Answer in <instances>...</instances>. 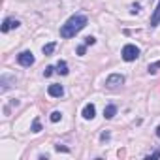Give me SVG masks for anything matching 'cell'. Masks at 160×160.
Instances as JSON below:
<instances>
[{
    "instance_id": "7c38bea8",
    "label": "cell",
    "mask_w": 160,
    "mask_h": 160,
    "mask_svg": "<svg viewBox=\"0 0 160 160\" xmlns=\"http://www.w3.org/2000/svg\"><path fill=\"white\" fill-rule=\"evenodd\" d=\"M30 130L34 132V134H38V132H42V124H40V119L36 117L34 121H32V126H30Z\"/></svg>"
},
{
    "instance_id": "ba28073f",
    "label": "cell",
    "mask_w": 160,
    "mask_h": 160,
    "mask_svg": "<svg viewBox=\"0 0 160 160\" xmlns=\"http://www.w3.org/2000/svg\"><path fill=\"white\" fill-rule=\"evenodd\" d=\"M160 25V2H158V6L154 8V13L151 15V27L154 28V27H158Z\"/></svg>"
},
{
    "instance_id": "5b68a950",
    "label": "cell",
    "mask_w": 160,
    "mask_h": 160,
    "mask_svg": "<svg viewBox=\"0 0 160 160\" xmlns=\"http://www.w3.org/2000/svg\"><path fill=\"white\" fill-rule=\"evenodd\" d=\"M19 27H21V23H19L17 19L8 17V19H4V23H2V27H0V30L6 34V32H10V30H13V28H19Z\"/></svg>"
},
{
    "instance_id": "9a60e30c",
    "label": "cell",
    "mask_w": 160,
    "mask_h": 160,
    "mask_svg": "<svg viewBox=\"0 0 160 160\" xmlns=\"http://www.w3.org/2000/svg\"><path fill=\"white\" fill-rule=\"evenodd\" d=\"M139 10H141V6H139V4H132V6H130V13H132V15L139 13Z\"/></svg>"
},
{
    "instance_id": "30bf717a",
    "label": "cell",
    "mask_w": 160,
    "mask_h": 160,
    "mask_svg": "<svg viewBox=\"0 0 160 160\" xmlns=\"http://www.w3.org/2000/svg\"><path fill=\"white\" fill-rule=\"evenodd\" d=\"M57 73L68 75V64H66V60H58V62H57Z\"/></svg>"
},
{
    "instance_id": "d6986e66",
    "label": "cell",
    "mask_w": 160,
    "mask_h": 160,
    "mask_svg": "<svg viewBox=\"0 0 160 160\" xmlns=\"http://www.w3.org/2000/svg\"><path fill=\"white\" fill-rule=\"evenodd\" d=\"M85 51H87V45H85V43L77 47V55H85Z\"/></svg>"
},
{
    "instance_id": "2e32d148",
    "label": "cell",
    "mask_w": 160,
    "mask_h": 160,
    "mask_svg": "<svg viewBox=\"0 0 160 160\" xmlns=\"http://www.w3.org/2000/svg\"><path fill=\"white\" fill-rule=\"evenodd\" d=\"M94 43H96V38H94V36H87V38H85V45H87V47H89V45H94Z\"/></svg>"
},
{
    "instance_id": "44dd1931",
    "label": "cell",
    "mask_w": 160,
    "mask_h": 160,
    "mask_svg": "<svg viewBox=\"0 0 160 160\" xmlns=\"http://www.w3.org/2000/svg\"><path fill=\"white\" fill-rule=\"evenodd\" d=\"M160 156V151H156V152H152V154H149L147 158H158Z\"/></svg>"
},
{
    "instance_id": "52a82bcc",
    "label": "cell",
    "mask_w": 160,
    "mask_h": 160,
    "mask_svg": "<svg viewBox=\"0 0 160 160\" xmlns=\"http://www.w3.org/2000/svg\"><path fill=\"white\" fill-rule=\"evenodd\" d=\"M83 119H87V121H92L94 119V115H96V108H94V104H87L85 108H83Z\"/></svg>"
},
{
    "instance_id": "8fae6325",
    "label": "cell",
    "mask_w": 160,
    "mask_h": 160,
    "mask_svg": "<svg viewBox=\"0 0 160 160\" xmlns=\"http://www.w3.org/2000/svg\"><path fill=\"white\" fill-rule=\"evenodd\" d=\"M55 47H57V43H55V42H51V43L43 45V47H42V51H43V55H45V57H49V55H53Z\"/></svg>"
},
{
    "instance_id": "6da1fadb",
    "label": "cell",
    "mask_w": 160,
    "mask_h": 160,
    "mask_svg": "<svg viewBox=\"0 0 160 160\" xmlns=\"http://www.w3.org/2000/svg\"><path fill=\"white\" fill-rule=\"evenodd\" d=\"M85 27H87V15L75 13V15H72V17L60 27V36H62V38H73L77 32H81Z\"/></svg>"
},
{
    "instance_id": "8992f818",
    "label": "cell",
    "mask_w": 160,
    "mask_h": 160,
    "mask_svg": "<svg viewBox=\"0 0 160 160\" xmlns=\"http://www.w3.org/2000/svg\"><path fill=\"white\" fill-rule=\"evenodd\" d=\"M47 92H49V96H53V98H60V96L64 94V87L58 85V83H53V85H49Z\"/></svg>"
},
{
    "instance_id": "4fadbf2b",
    "label": "cell",
    "mask_w": 160,
    "mask_h": 160,
    "mask_svg": "<svg viewBox=\"0 0 160 160\" xmlns=\"http://www.w3.org/2000/svg\"><path fill=\"white\" fill-rule=\"evenodd\" d=\"M158 70H160V60H156V62L149 64V68H147V72H149V73H156Z\"/></svg>"
},
{
    "instance_id": "277c9868",
    "label": "cell",
    "mask_w": 160,
    "mask_h": 160,
    "mask_svg": "<svg viewBox=\"0 0 160 160\" xmlns=\"http://www.w3.org/2000/svg\"><path fill=\"white\" fill-rule=\"evenodd\" d=\"M17 62H19L21 66H25V68L32 66V64H34V55H32V51H23V53H19V55H17Z\"/></svg>"
},
{
    "instance_id": "7402d4cb",
    "label": "cell",
    "mask_w": 160,
    "mask_h": 160,
    "mask_svg": "<svg viewBox=\"0 0 160 160\" xmlns=\"http://www.w3.org/2000/svg\"><path fill=\"white\" fill-rule=\"evenodd\" d=\"M156 136H158V138H160V124H158V126H156Z\"/></svg>"
},
{
    "instance_id": "3957f363",
    "label": "cell",
    "mask_w": 160,
    "mask_h": 160,
    "mask_svg": "<svg viewBox=\"0 0 160 160\" xmlns=\"http://www.w3.org/2000/svg\"><path fill=\"white\" fill-rule=\"evenodd\" d=\"M124 83V75L122 73H111V75H108V79H106V87L108 89H117V87H121Z\"/></svg>"
},
{
    "instance_id": "7a4b0ae2",
    "label": "cell",
    "mask_w": 160,
    "mask_h": 160,
    "mask_svg": "<svg viewBox=\"0 0 160 160\" xmlns=\"http://www.w3.org/2000/svg\"><path fill=\"white\" fill-rule=\"evenodd\" d=\"M122 60H126V62H134L138 57H139V49L136 47V45H132V43H126L124 47H122Z\"/></svg>"
},
{
    "instance_id": "ffe728a7",
    "label": "cell",
    "mask_w": 160,
    "mask_h": 160,
    "mask_svg": "<svg viewBox=\"0 0 160 160\" xmlns=\"http://www.w3.org/2000/svg\"><path fill=\"white\" fill-rule=\"evenodd\" d=\"M109 138H111V134H109V132H102V136H100V139H102V141H108Z\"/></svg>"
},
{
    "instance_id": "5bb4252c",
    "label": "cell",
    "mask_w": 160,
    "mask_h": 160,
    "mask_svg": "<svg viewBox=\"0 0 160 160\" xmlns=\"http://www.w3.org/2000/svg\"><path fill=\"white\" fill-rule=\"evenodd\" d=\"M60 119H62V113L60 111H53L51 113V122H58Z\"/></svg>"
},
{
    "instance_id": "ac0fdd59",
    "label": "cell",
    "mask_w": 160,
    "mask_h": 160,
    "mask_svg": "<svg viewBox=\"0 0 160 160\" xmlns=\"http://www.w3.org/2000/svg\"><path fill=\"white\" fill-rule=\"evenodd\" d=\"M55 149H57L58 152H60V151H62V152H70V149H68V147H64V145H60V143H58V145H57Z\"/></svg>"
},
{
    "instance_id": "e0dca14e",
    "label": "cell",
    "mask_w": 160,
    "mask_h": 160,
    "mask_svg": "<svg viewBox=\"0 0 160 160\" xmlns=\"http://www.w3.org/2000/svg\"><path fill=\"white\" fill-rule=\"evenodd\" d=\"M53 72H55V66H47V68L43 70V75H45V77H49Z\"/></svg>"
},
{
    "instance_id": "9c48e42d",
    "label": "cell",
    "mask_w": 160,
    "mask_h": 160,
    "mask_svg": "<svg viewBox=\"0 0 160 160\" xmlns=\"http://www.w3.org/2000/svg\"><path fill=\"white\" fill-rule=\"evenodd\" d=\"M115 115H117V106H113V104L106 106V109H104V119H113Z\"/></svg>"
}]
</instances>
